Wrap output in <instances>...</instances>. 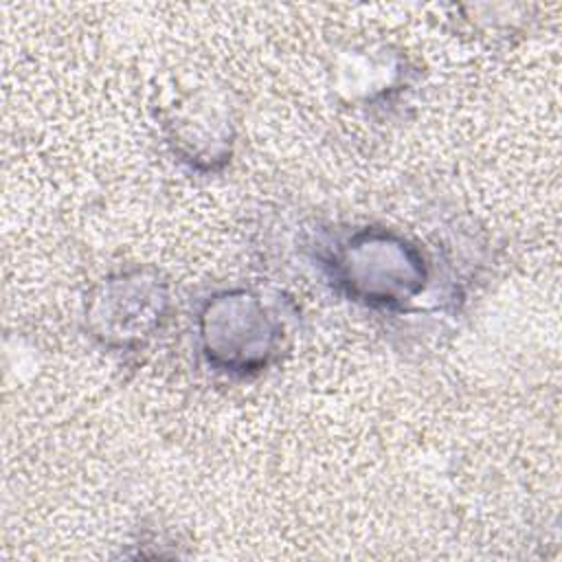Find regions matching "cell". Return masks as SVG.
<instances>
[{
	"label": "cell",
	"instance_id": "6da1fadb",
	"mask_svg": "<svg viewBox=\"0 0 562 562\" xmlns=\"http://www.w3.org/2000/svg\"><path fill=\"white\" fill-rule=\"evenodd\" d=\"M316 261L336 292L369 310H406L430 281L424 250L386 226L338 231L318 246Z\"/></svg>",
	"mask_w": 562,
	"mask_h": 562
},
{
	"label": "cell",
	"instance_id": "7a4b0ae2",
	"mask_svg": "<svg viewBox=\"0 0 562 562\" xmlns=\"http://www.w3.org/2000/svg\"><path fill=\"white\" fill-rule=\"evenodd\" d=\"M285 318L255 288L211 292L195 312V345L204 362L228 378H252L270 369L285 349Z\"/></svg>",
	"mask_w": 562,
	"mask_h": 562
},
{
	"label": "cell",
	"instance_id": "3957f363",
	"mask_svg": "<svg viewBox=\"0 0 562 562\" xmlns=\"http://www.w3.org/2000/svg\"><path fill=\"white\" fill-rule=\"evenodd\" d=\"M169 314V283L143 266L105 274L83 301L86 331L110 351L143 349L165 329Z\"/></svg>",
	"mask_w": 562,
	"mask_h": 562
},
{
	"label": "cell",
	"instance_id": "277c9868",
	"mask_svg": "<svg viewBox=\"0 0 562 562\" xmlns=\"http://www.w3.org/2000/svg\"><path fill=\"white\" fill-rule=\"evenodd\" d=\"M160 127L171 154L193 171H217L233 156L231 108L206 88L173 97L162 108Z\"/></svg>",
	"mask_w": 562,
	"mask_h": 562
},
{
	"label": "cell",
	"instance_id": "5b68a950",
	"mask_svg": "<svg viewBox=\"0 0 562 562\" xmlns=\"http://www.w3.org/2000/svg\"><path fill=\"white\" fill-rule=\"evenodd\" d=\"M402 70L406 64L395 53L351 50L338 66L336 83L353 103H378L400 90Z\"/></svg>",
	"mask_w": 562,
	"mask_h": 562
}]
</instances>
